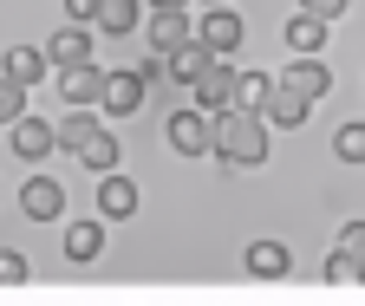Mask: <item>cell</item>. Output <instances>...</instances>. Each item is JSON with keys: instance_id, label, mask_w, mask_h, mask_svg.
I'll list each match as a JSON object with an SVG mask.
<instances>
[{"instance_id": "cell-1", "label": "cell", "mask_w": 365, "mask_h": 306, "mask_svg": "<svg viewBox=\"0 0 365 306\" xmlns=\"http://www.w3.org/2000/svg\"><path fill=\"white\" fill-rule=\"evenodd\" d=\"M228 169H255V163H267V117L261 111H215V144H209Z\"/></svg>"}, {"instance_id": "cell-2", "label": "cell", "mask_w": 365, "mask_h": 306, "mask_svg": "<svg viewBox=\"0 0 365 306\" xmlns=\"http://www.w3.org/2000/svg\"><path fill=\"white\" fill-rule=\"evenodd\" d=\"M209 144H215V111L190 105V111H176V117H170V150H182V157H202Z\"/></svg>"}, {"instance_id": "cell-3", "label": "cell", "mask_w": 365, "mask_h": 306, "mask_svg": "<svg viewBox=\"0 0 365 306\" xmlns=\"http://www.w3.org/2000/svg\"><path fill=\"white\" fill-rule=\"evenodd\" d=\"M144 92H150V85H144V72H137V65H118V72H105L98 105H105L111 117H130L137 105H144Z\"/></svg>"}, {"instance_id": "cell-4", "label": "cell", "mask_w": 365, "mask_h": 306, "mask_svg": "<svg viewBox=\"0 0 365 306\" xmlns=\"http://www.w3.org/2000/svg\"><path fill=\"white\" fill-rule=\"evenodd\" d=\"M190 14H182V7H157L150 14V53L157 59H170V53H182V46H190Z\"/></svg>"}, {"instance_id": "cell-5", "label": "cell", "mask_w": 365, "mask_h": 306, "mask_svg": "<svg viewBox=\"0 0 365 306\" xmlns=\"http://www.w3.org/2000/svg\"><path fill=\"white\" fill-rule=\"evenodd\" d=\"M242 33H248L242 14H228V7H209V14L196 20V39H202L209 53H235V46H242Z\"/></svg>"}, {"instance_id": "cell-6", "label": "cell", "mask_w": 365, "mask_h": 306, "mask_svg": "<svg viewBox=\"0 0 365 306\" xmlns=\"http://www.w3.org/2000/svg\"><path fill=\"white\" fill-rule=\"evenodd\" d=\"M59 209H66V189L53 176H26V189H20V215L26 222H59Z\"/></svg>"}, {"instance_id": "cell-7", "label": "cell", "mask_w": 365, "mask_h": 306, "mask_svg": "<svg viewBox=\"0 0 365 306\" xmlns=\"http://www.w3.org/2000/svg\"><path fill=\"white\" fill-rule=\"evenodd\" d=\"M190 92H196V105H202V111H228V92H235V65L209 59V65L190 78Z\"/></svg>"}, {"instance_id": "cell-8", "label": "cell", "mask_w": 365, "mask_h": 306, "mask_svg": "<svg viewBox=\"0 0 365 306\" xmlns=\"http://www.w3.org/2000/svg\"><path fill=\"white\" fill-rule=\"evenodd\" d=\"M59 92H66V105H98V92H105V65H59Z\"/></svg>"}, {"instance_id": "cell-9", "label": "cell", "mask_w": 365, "mask_h": 306, "mask_svg": "<svg viewBox=\"0 0 365 306\" xmlns=\"http://www.w3.org/2000/svg\"><path fill=\"white\" fill-rule=\"evenodd\" d=\"M98 215H111V222L137 215V183L124 176V169H105V176H98Z\"/></svg>"}, {"instance_id": "cell-10", "label": "cell", "mask_w": 365, "mask_h": 306, "mask_svg": "<svg viewBox=\"0 0 365 306\" xmlns=\"http://www.w3.org/2000/svg\"><path fill=\"white\" fill-rule=\"evenodd\" d=\"M274 85H287V92H300V98L313 105V98H327V85H333V72H327V65H313V53H300V65H287V72L274 78Z\"/></svg>"}, {"instance_id": "cell-11", "label": "cell", "mask_w": 365, "mask_h": 306, "mask_svg": "<svg viewBox=\"0 0 365 306\" xmlns=\"http://www.w3.org/2000/svg\"><path fill=\"white\" fill-rule=\"evenodd\" d=\"M46 59H53V65H85V59H91V26L66 20V26L53 33V46H46Z\"/></svg>"}, {"instance_id": "cell-12", "label": "cell", "mask_w": 365, "mask_h": 306, "mask_svg": "<svg viewBox=\"0 0 365 306\" xmlns=\"http://www.w3.org/2000/svg\"><path fill=\"white\" fill-rule=\"evenodd\" d=\"M14 150H20L26 163H39L46 150H53V124H46V117H26V111H20V117H14Z\"/></svg>"}, {"instance_id": "cell-13", "label": "cell", "mask_w": 365, "mask_h": 306, "mask_svg": "<svg viewBox=\"0 0 365 306\" xmlns=\"http://www.w3.org/2000/svg\"><path fill=\"white\" fill-rule=\"evenodd\" d=\"M248 274H255V280H281V274H294V254H287L281 241H255V248H248Z\"/></svg>"}, {"instance_id": "cell-14", "label": "cell", "mask_w": 365, "mask_h": 306, "mask_svg": "<svg viewBox=\"0 0 365 306\" xmlns=\"http://www.w3.org/2000/svg\"><path fill=\"white\" fill-rule=\"evenodd\" d=\"M319 46H327V20H319V14H307V7H300V14L287 20V53L300 59V53H319Z\"/></svg>"}, {"instance_id": "cell-15", "label": "cell", "mask_w": 365, "mask_h": 306, "mask_svg": "<svg viewBox=\"0 0 365 306\" xmlns=\"http://www.w3.org/2000/svg\"><path fill=\"white\" fill-rule=\"evenodd\" d=\"M261 117H267V124L300 130V124H307V98H300V92H287V85H274V92H267V105H261Z\"/></svg>"}, {"instance_id": "cell-16", "label": "cell", "mask_w": 365, "mask_h": 306, "mask_svg": "<svg viewBox=\"0 0 365 306\" xmlns=\"http://www.w3.org/2000/svg\"><path fill=\"white\" fill-rule=\"evenodd\" d=\"M0 65H7V78H14V85H39V72L53 65V59H46V46H14Z\"/></svg>"}, {"instance_id": "cell-17", "label": "cell", "mask_w": 365, "mask_h": 306, "mask_svg": "<svg viewBox=\"0 0 365 306\" xmlns=\"http://www.w3.org/2000/svg\"><path fill=\"white\" fill-rule=\"evenodd\" d=\"M72 157H78L85 169H118V137H111V130L98 124V130H91V137H85V144H78Z\"/></svg>"}, {"instance_id": "cell-18", "label": "cell", "mask_w": 365, "mask_h": 306, "mask_svg": "<svg viewBox=\"0 0 365 306\" xmlns=\"http://www.w3.org/2000/svg\"><path fill=\"white\" fill-rule=\"evenodd\" d=\"M209 59H222V53H209L202 39H190V46H182V53H170V59H163V72H170L176 85H190V78H196V72H202Z\"/></svg>"}, {"instance_id": "cell-19", "label": "cell", "mask_w": 365, "mask_h": 306, "mask_svg": "<svg viewBox=\"0 0 365 306\" xmlns=\"http://www.w3.org/2000/svg\"><path fill=\"white\" fill-rule=\"evenodd\" d=\"M98 248H105V228H98V222H72V228H66V260H78V268H85V260H98Z\"/></svg>"}, {"instance_id": "cell-20", "label": "cell", "mask_w": 365, "mask_h": 306, "mask_svg": "<svg viewBox=\"0 0 365 306\" xmlns=\"http://www.w3.org/2000/svg\"><path fill=\"white\" fill-rule=\"evenodd\" d=\"M267 92H274V78H261V72H235V92H228V105H235V111H261Z\"/></svg>"}, {"instance_id": "cell-21", "label": "cell", "mask_w": 365, "mask_h": 306, "mask_svg": "<svg viewBox=\"0 0 365 306\" xmlns=\"http://www.w3.org/2000/svg\"><path fill=\"white\" fill-rule=\"evenodd\" d=\"M91 20H98L105 33H130L137 26V0H98V14H91Z\"/></svg>"}, {"instance_id": "cell-22", "label": "cell", "mask_w": 365, "mask_h": 306, "mask_svg": "<svg viewBox=\"0 0 365 306\" xmlns=\"http://www.w3.org/2000/svg\"><path fill=\"white\" fill-rule=\"evenodd\" d=\"M91 130H98V117H85V105H78V117H66V124H53V144L59 150H78Z\"/></svg>"}, {"instance_id": "cell-23", "label": "cell", "mask_w": 365, "mask_h": 306, "mask_svg": "<svg viewBox=\"0 0 365 306\" xmlns=\"http://www.w3.org/2000/svg\"><path fill=\"white\" fill-rule=\"evenodd\" d=\"M327 280H333V287H359V280H365V260H352L346 248H333V254H327Z\"/></svg>"}, {"instance_id": "cell-24", "label": "cell", "mask_w": 365, "mask_h": 306, "mask_svg": "<svg viewBox=\"0 0 365 306\" xmlns=\"http://www.w3.org/2000/svg\"><path fill=\"white\" fill-rule=\"evenodd\" d=\"M333 157L339 163H365V124H339L333 130Z\"/></svg>"}, {"instance_id": "cell-25", "label": "cell", "mask_w": 365, "mask_h": 306, "mask_svg": "<svg viewBox=\"0 0 365 306\" xmlns=\"http://www.w3.org/2000/svg\"><path fill=\"white\" fill-rule=\"evenodd\" d=\"M20 111H26V85H14L7 72H0V124H14Z\"/></svg>"}, {"instance_id": "cell-26", "label": "cell", "mask_w": 365, "mask_h": 306, "mask_svg": "<svg viewBox=\"0 0 365 306\" xmlns=\"http://www.w3.org/2000/svg\"><path fill=\"white\" fill-rule=\"evenodd\" d=\"M33 268H26V254H14V248H0V287H20Z\"/></svg>"}, {"instance_id": "cell-27", "label": "cell", "mask_w": 365, "mask_h": 306, "mask_svg": "<svg viewBox=\"0 0 365 306\" xmlns=\"http://www.w3.org/2000/svg\"><path fill=\"white\" fill-rule=\"evenodd\" d=\"M300 7H307V14H319V20H327V26H333L339 14H352V0H300Z\"/></svg>"}, {"instance_id": "cell-28", "label": "cell", "mask_w": 365, "mask_h": 306, "mask_svg": "<svg viewBox=\"0 0 365 306\" xmlns=\"http://www.w3.org/2000/svg\"><path fill=\"white\" fill-rule=\"evenodd\" d=\"M339 248H346L352 260H365V222H346V235H339Z\"/></svg>"}, {"instance_id": "cell-29", "label": "cell", "mask_w": 365, "mask_h": 306, "mask_svg": "<svg viewBox=\"0 0 365 306\" xmlns=\"http://www.w3.org/2000/svg\"><path fill=\"white\" fill-rule=\"evenodd\" d=\"M91 14H98V0H66V20H78V26H85Z\"/></svg>"}, {"instance_id": "cell-30", "label": "cell", "mask_w": 365, "mask_h": 306, "mask_svg": "<svg viewBox=\"0 0 365 306\" xmlns=\"http://www.w3.org/2000/svg\"><path fill=\"white\" fill-rule=\"evenodd\" d=\"M157 7H190V0H150V14H157Z\"/></svg>"}, {"instance_id": "cell-31", "label": "cell", "mask_w": 365, "mask_h": 306, "mask_svg": "<svg viewBox=\"0 0 365 306\" xmlns=\"http://www.w3.org/2000/svg\"><path fill=\"white\" fill-rule=\"evenodd\" d=\"M209 7H222V0H209Z\"/></svg>"}]
</instances>
